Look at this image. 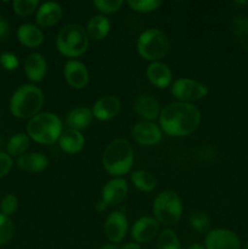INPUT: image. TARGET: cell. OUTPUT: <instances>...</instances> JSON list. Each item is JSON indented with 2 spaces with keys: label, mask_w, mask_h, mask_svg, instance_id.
<instances>
[{
  "label": "cell",
  "mask_w": 248,
  "mask_h": 249,
  "mask_svg": "<svg viewBox=\"0 0 248 249\" xmlns=\"http://www.w3.org/2000/svg\"><path fill=\"white\" fill-rule=\"evenodd\" d=\"M159 128L169 136H187L201 123V112L195 105L187 102H172L160 111Z\"/></svg>",
  "instance_id": "1"
},
{
  "label": "cell",
  "mask_w": 248,
  "mask_h": 249,
  "mask_svg": "<svg viewBox=\"0 0 248 249\" xmlns=\"http://www.w3.org/2000/svg\"><path fill=\"white\" fill-rule=\"evenodd\" d=\"M133 163V146L124 139L111 141L102 153L104 169L114 178H122V175L130 172Z\"/></svg>",
  "instance_id": "2"
},
{
  "label": "cell",
  "mask_w": 248,
  "mask_h": 249,
  "mask_svg": "<svg viewBox=\"0 0 248 249\" xmlns=\"http://www.w3.org/2000/svg\"><path fill=\"white\" fill-rule=\"evenodd\" d=\"M44 105L43 91L36 85L24 84L17 88L10 100V112L19 119H31Z\"/></svg>",
  "instance_id": "3"
},
{
  "label": "cell",
  "mask_w": 248,
  "mask_h": 249,
  "mask_svg": "<svg viewBox=\"0 0 248 249\" xmlns=\"http://www.w3.org/2000/svg\"><path fill=\"white\" fill-rule=\"evenodd\" d=\"M62 131V121L51 112L38 113L27 124V135L41 145H51L58 141Z\"/></svg>",
  "instance_id": "4"
},
{
  "label": "cell",
  "mask_w": 248,
  "mask_h": 249,
  "mask_svg": "<svg viewBox=\"0 0 248 249\" xmlns=\"http://www.w3.org/2000/svg\"><path fill=\"white\" fill-rule=\"evenodd\" d=\"M89 36L87 29L80 24L70 23L63 27L56 38L57 50L66 57H79L89 46Z\"/></svg>",
  "instance_id": "5"
},
{
  "label": "cell",
  "mask_w": 248,
  "mask_h": 249,
  "mask_svg": "<svg viewBox=\"0 0 248 249\" xmlns=\"http://www.w3.org/2000/svg\"><path fill=\"white\" fill-rule=\"evenodd\" d=\"M169 39L167 34L157 28H151L140 34L138 39L139 55L151 62H157L169 51Z\"/></svg>",
  "instance_id": "6"
},
{
  "label": "cell",
  "mask_w": 248,
  "mask_h": 249,
  "mask_svg": "<svg viewBox=\"0 0 248 249\" xmlns=\"http://www.w3.org/2000/svg\"><path fill=\"white\" fill-rule=\"evenodd\" d=\"M152 209L158 223L165 226L174 225L181 218V199L175 192L163 191L155 198Z\"/></svg>",
  "instance_id": "7"
},
{
  "label": "cell",
  "mask_w": 248,
  "mask_h": 249,
  "mask_svg": "<svg viewBox=\"0 0 248 249\" xmlns=\"http://www.w3.org/2000/svg\"><path fill=\"white\" fill-rule=\"evenodd\" d=\"M172 95L180 102L192 104L208 95V87L190 78H181L175 80L170 87Z\"/></svg>",
  "instance_id": "8"
},
{
  "label": "cell",
  "mask_w": 248,
  "mask_h": 249,
  "mask_svg": "<svg viewBox=\"0 0 248 249\" xmlns=\"http://www.w3.org/2000/svg\"><path fill=\"white\" fill-rule=\"evenodd\" d=\"M206 249H241V241L233 231L214 229L206 236Z\"/></svg>",
  "instance_id": "9"
},
{
  "label": "cell",
  "mask_w": 248,
  "mask_h": 249,
  "mask_svg": "<svg viewBox=\"0 0 248 249\" xmlns=\"http://www.w3.org/2000/svg\"><path fill=\"white\" fill-rule=\"evenodd\" d=\"M105 233L112 245L121 243L128 232V219L122 211H114L105 221Z\"/></svg>",
  "instance_id": "10"
},
{
  "label": "cell",
  "mask_w": 248,
  "mask_h": 249,
  "mask_svg": "<svg viewBox=\"0 0 248 249\" xmlns=\"http://www.w3.org/2000/svg\"><path fill=\"white\" fill-rule=\"evenodd\" d=\"M131 136L139 145L153 146L162 140V129L153 122H139L133 126Z\"/></svg>",
  "instance_id": "11"
},
{
  "label": "cell",
  "mask_w": 248,
  "mask_h": 249,
  "mask_svg": "<svg viewBox=\"0 0 248 249\" xmlns=\"http://www.w3.org/2000/svg\"><path fill=\"white\" fill-rule=\"evenodd\" d=\"M159 232V223L152 216L138 219L131 228V237L136 243H148Z\"/></svg>",
  "instance_id": "12"
},
{
  "label": "cell",
  "mask_w": 248,
  "mask_h": 249,
  "mask_svg": "<svg viewBox=\"0 0 248 249\" xmlns=\"http://www.w3.org/2000/svg\"><path fill=\"white\" fill-rule=\"evenodd\" d=\"M63 77L68 85L74 89H83L89 83L87 66L78 60H68L63 67Z\"/></svg>",
  "instance_id": "13"
},
{
  "label": "cell",
  "mask_w": 248,
  "mask_h": 249,
  "mask_svg": "<svg viewBox=\"0 0 248 249\" xmlns=\"http://www.w3.org/2000/svg\"><path fill=\"white\" fill-rule=\"evenodd\" d=\"M126 195H128V184L125 180L123 178H114L104 186L101 199L106 202L107 206H117L125 199Z\"/></svg>",
  "instance_id": "14"
},
{
  "label": "cell",
  "mask_w": 248,
  "mask_h": 249,
  "mask_svg": "<svg viewBox=\"0 0 248 249\" xmlns=\"http://www.w3.org/2000/svg\"><path fill=\"white\" fill-rule=\"evenodd\" d=\"M121 109V101L113 95H107L97 100L92 106V116L97 121H109L118 114Z\"/></svg>",
  "instance_id": "15"
},
{
  "label": "cell",
  "mask_w": 248,
  "mask_h": 249,
  "mask_svg": "<svg viewBox=\"0 0 248 249\" xmlns=\"http://www.w3.org/2000/svg\"><path fill=\"white\" fill-rule=\"evenodd\" d=\"M148 80L152 85L157 87L158 89H164L172 85L173 74L170 68L165 63L157 61V62H151V65L146 71Z\"/></svg>",
  "instance_id": "16"
},
{
  "label": "cell",
  "mask_w": 248,
  "mask_h": 249,
  "mask_svg": "<svg viewBox=\"0 0 248 249\" xmlns=\"http://www.w3.org/2000/svg\"><path fill=\"white\" fill-rule=\"evenodd\" d=\"M63 10L60 4L53 1L44 2L36 10L35 21L40 27H51L62 18Z\"/></svg>",
  "instance_id": "17"
},
{
  "label": "cell",
  "mask_w": 248,
  "mask_h": 249,
  "mask_svg": "<svg viewBox=\"0 0 248 249\" xmlns=\"http://www.w3.org/2000/svg\"><path fill=\"white\" fill-rule=\"evenodd\" d=\"M48 71V65L43 55L33 53L27 56L24 61V73L27 78L33 83H39L44 79Z\"/></svg>",
  "instance_id": "18"
},
{
  "label": "cell",
  "mask_w": 248,
  "mask_h": 249,
  "mask_svg": "<svg viewBox=\"0 0 248 249\" xmlns=\"http://www.w3.org/2000/svg\"><path fill=\"white\" fill-rule=\"evenodd\" d=\"M134 109L141 118L147 122H153L159 118L162 111L157 100L150 95H140L134 102Z\"/></svg>",
  "instance_id": "19"
},
{
  "label": "cell",
  "mask_w": 248,
  "mask_h": 249,
  "mask_svg": "<svg viewBox=\"0 0 248 249\" xmlns=\"http://www.w3.org/2000/svg\"><path fill=\"white\" fill-rule=\"evenodd\" d=\"M58 145L61 150L70 155L80 152L85 145V139L80 131L72 130V129H66L61 133L58 138Z\"/></svg>",
  "instance_id": "20"
},
{
  "label": "cell",
  "mask_w": 248,
  "mask_h": 249,
  "mask_svg": "<svg viewBox=\"0 0 248 249\" xmlns=\"http://www.w3.org/2000/svg\"><path fill=\"white\" fill-rule=\"evenodd\" d=\"M17 167L23 172L28 173H39L43 172L48 168L49 160L43 153L39 152H32V153H24V155L19 156L16 160Z\"/></svg>",
  "instance_id": "21"
},
{
  "label": "cell",
  "mask_w": 248,
  "mask_h": 249,
  "mask_svg": "<svg viewBox=\"0 0 248 249\" xmlns=\"http://www.w3.org/2000/svg\"><path fill=\"white\" fill-rule=\"evenodd\" d=\"M94 116H92L91 109L87 107H77L70 111V113L66 117V124L68 125V129L77 130L82 133L83 130L88 128L91 124Z\"/></svg>",
  "instance_id": "22"
},
{
  "label": "cell",
  "mask_w": 248,
  "mask_h": 249,
  "mask_svg": "<svg viewBox=\"0 0 248 249\" xmlns=\"http://www.w3.org/2000/svg\"><path fill=\"white\" fill-rule=\"evenodd\" d=\"M17 38L27 48H36L44 40V34L39 27L32 23H24L17 31Z\"/></svg>",
  "instance_id": "23"
},
{
  "label": "cell",
  "mask_w": 248,
  "mask_h": 249,
  "mask_svg": "<svg viewBox=\"0 0 248 249\" xmlns=\"http://www.w3.org/2000/svg\"><path fill=\"white\" fill-rule=\"evenodd\" d=\"M109 29H111L109 19L104 15H96L88 22L87 33L90 39L101 40V39L106 38L107 34L109 33Z\"/></svg>",
  "instance_id": "24"
},
{
  "label": "cell",
  "mask_w": 248,
  "mask_h": 249,
  "mask_svg": "<svg viewBox=\"0 0 248 249\" xmlns=\"http://www.w3.org/2000/svg\"><path fill=\"white\" fill-rule=\"evenodd\" d=\"M130 179L134 186L142 192H151L156 187L155 177L145 170H135L131 173Z\"/></svg>",
  "instance_id": "25"
},
{
  "label": "cell",
  "mask_w": 248,
  "mask_h": 249,
  "mask_svg": "<svg viewBox=\"0 0 248 249\" xmlns=\"http://www.w3.org/2000/svg\"><path fill=\"white\" fill-rule=\"evenodd\" d=\"M7 153L10 156H22L29 147V136L27 134L18 133L11 136L7 142Z\"/></svg>",
  "instance_id": "26"
},
{
  "label": "cell",
  "mask_w": 248,
  "mask_h": 249,
  "mask_svg": "<svg viewBox=\"0 0 248 249\" xmlns=\"http://www.w3.org/2000/svg\"><path fill=\"white\" fill-rule=\"evenodd\" d=\"M157 249H181L177 233L170 229L160 231L157 241Z\"/></svg>",
  "instance_id": "27"
},
{
  "label": "cell",
  "mask_w": 248,
  "mask_h": 249,
  "mask_svg": "<svg viewBox=\"0 0 248 249\" xmlns=\"http://www.w3.org/2000/svg\"><path fill=\"white\" fill-rule=\"evenodd\" d=\"M232 28L235 36L241 45L248 50V18L246 17L235 18L232 22Z\"/></svg>",
  "instance_id": "28"
},
{
  "label": "cell",
  "mask_w": 248,
  "mask_h": 249,
  "mask_svg": "<svg viewBox=\"0 0 248 249\" xmlns=\"http://www.w3.org/2000/svg\"><path fill=\"white\" fill-rule=\"evenodd\" d=\"M190 224L196 231L201 233H208L211 229V219L204 212H195L190 216Z\"/></svg>",
  "instance_id": "29"
},
{
  "label": "cell",
  "mask_w": 248,
  "mask_h": 249,
  "mask_svg": "<svg viewBox=\"0 0 248 249\" xmlns=\"http://www.w3.org/2000/svg\"><path fill=\"white\" fill-rule=\"evenodd\" d=\"M39 6L38 0H15L12 2V9L15 14L21 17H27L33 14Z\"/></svg>",
  "instance_id": "30"
},
{
  "label": "cell",
  "mask_w": 248,
  "mask_h": 249,
  "mask_svg": "<svg viewBox=\"0 0 248 249\" xmlns=\"http://www.w3.org/2000/svg\"><path fill=\"white\" fill-rule=\"evenodd\" d=\"M128 5L134 11L147 14V12L157 10L162 5V1H159V0H129Z\"/></svg>",
  "instance_id": "31"
},
{
  "label": "cell",
  "mask_w": 248,
  "mask_h": 249,
  "mask_svg": "<svg viewBox=\"0 0 248 249\" xmlns=\"http://www.w3.org/2000/svg\"><path fill=\"white\" fill-rule=\"evenodd\" d=\"M14 223L10 219V216L4 215L0 213V246L6 245L10 242L14 236Z\"/></svg>",
  "instance_id": "32"
},
{
  "label": "cell",
  "mask_w": 248,
  "mask_h": 249,
  "mask_svg": "<svg viewBox=\"0 0 248 249\" xmlns=\"http://www.w3.org/2000/svg\"><path fill=\"white\" fill-rule=\"evenodd\" d=\"M124 2L122 0H95L94 6L102 14H113L117 12Z\"/></svg>",
  "instance_id": "33"
},
{
  "label": "cell",
  "mask_w": 248,
  "mask_h": 249,
  "mask_svg": "<svg viewBox=\"0 0 248 249\" xmlns=\"http://www.w3.org/2000/svg\"><path fill=\"white\" fill-rule=\"evenodd\" d=\"M17 207H18V199L15 195L9 194L2 198V201L0 202V211H1V214L4 215L10 216L16 212Z\"/></svg>",
  "instance_id": "34"
},
{
  "label": "cell",
  "mask_w": 248,
  "mask_h": 249,
  "mask_svg": "<svg viewBox=\"0 0 248 249\" xmlns=\"http://www.w3.org/2000/svg\"><path fill=\"white\" fill-rule=\"evenodd\" d=\"M0 65L6 71H15L18 67V58L11 53H2L0 55Z\"/></svg>",
  "instance_id": "35"
},
{
  "label": "cell",
  "mask_w": 248,
  "mask_h": 249,
  "mask_svg": "<svg viewBox=\"0 0 248 249\" xmlns=\"http://www.w3.org/2000/svg\"><path fill=\"white\" fill-rule=\"evenodd\" d=\"M12 158L9 153L2 152L0 151V179L4 177H6L10 173V170L12 169Z\"/></svg>",
  "instance_id": "36"
},
{
  "label": "cell",
  "mask_w": 248,
  "mask_h": 249,
  "mask_svg": "<svg viewBox=\"0 0 248 249\" xmlns=\"http://www.w3.org/2000/svg\"><path fill=\"white\" fill-rule=\"evenodd\" d=\"M9 33H10L9 22L6 21L5 17L0 16V40H4L5 38H7Z\"/></svg>",
  "instance_id": "37"
},
{
  "label": "cell",
  "mask_w": 248,
  "mask_h": 249,
  "mask_svg": "<svg viewBox=\"0 0 248 249\" xmlns=\"http://www.w3.org/2000/svg\"><path fill=\"white\" fill-rule=\"evenodd\" d=\"M121 249H141L140 245L136 242H129V243H125L124 246H122Z\"/></svg>",
  "instance_id": "38"
},
{
  "label": "cell",
  "mask_w": 248,
  "mask_h": 249,
  "mask_svg": "<svg viewBox=\"0 0 248 249\" xmlns=\"http://www.w3.org/2000/svg\"><path fill=\"white\" fill-rule=\"evenodd\" d=\"M106 208H107V203L105 201H99L97 202V204H96V211H99V212H104V211H106Z\"/></svg>",
  "instance_id": "39"
},
{
  "label": "cell",
  "mask_w": 248,
  "mask_h": 249,
  "mask_svg": "<svg viewBox=\"0 0 248 249\" xmlns=\"http://www.w3.org/2000/svg\"><path fill=\"white\" fill-rule=\"evenodd\" d=\"M100 249H121V247H118L117 245H105Z\"/></svg>",
  "instance_id": "40"
},
{
  "label": "cell",
  "mask_w": 248,
  "mask_h": 249,
  "mask_svg": "<svg viewBox=\"0 0 248 249\" xmlns=\"http://www.w3.org/2000/svg\"><path fill=\"white\" fill-rule=\"evenodd\" d=\"M187 249H206L203 247V246H201V245H198V243H195V245H192V246H190L189 248Z\"/></svg>",
  "instance_id": "41"
},
{
  "label": "cell",
  "mask_w": 248,
  "mask_h": 249,
  "mask_svg": "<svg viewBox=\"0 0 248 249\" xmlns=\"http://www.w3.org/2000/svg\"><path fill=\"white\" fill-rule=\"evenodd\" d=\"M246 249H248V243H247V246H246Z\"/></svg>",
  "instance_id": "42"
}]
</instances>
